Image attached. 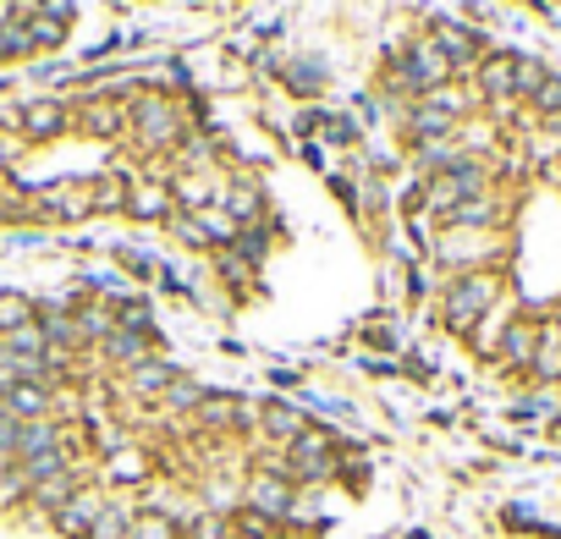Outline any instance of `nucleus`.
I'll use <instances>...</instances> for the list:
<instances>
[{
    "label": "nucleus",
    "instance_id": "nucleus-23",
    "mask_svg": "<svg viewBox=\"0 0 561 539\" xmlns=\"http://www.w3.org/2000/svg\"><path fill=\"white\" fill-rule=\"evenodd\" d=\"M28 325V303L23 298H0V331H18Z\"/></svg>",
    "mask_w": 561,
    "mask_h": 539
},
{
    "label": "nucleus",
    "instance_id": "nucleus-28",
    "mask_svg": "<svg viewBox=\"0 0 561 539\" xmlns=\"http://www.w3.org/2000/svg\"><path fill=\"white\" fill-rule=\"evenodd\" d=\"M320 83H325V78H320L314 67H298V72H293V89H304V94H314Z\"/></svg>",
    "mask_w": 561,
    "mask_h": 539
},
{
    "label": "nucleus",
    "instance_id": "nucleus-26",
    "mask_svg": "<svg viewBox=\"0 0 561 539\" xmlns=\"http://www.w3.org/2000/svg\"><path fill=\"white\" fill-rule=\"evenodd\" d=\"M545 83V67L539 61H517V94H539Z\"/></svg>",
    "mask_w": 561,
    "mask_h": 539
},
{
    "label": "nucleus",
    "instance_id": "nucleus-19",
    "mask_svg": "<svg viewBox=\"0 0 561 539\" xmlns=\"http://www.w3.org/2000/svg\"><path fill=\"white\" fill-rule=\"evenodd\" d=\"M127 528H133V517H127L122 506H100V517H94V534H89V539H127Z\"/></svg>",
    "mask_w": 561,
    "mask_h": 539
},
{
    "label": "nucleus",
    "instance_id": "nucleus-31",
    "mask_svg": "<svg viewBox=\"0 0 561 539\" xmlns=\"http://www.w3.org/2000/svg\"><path fill=\"white\" fill-rule=\"evenodd\" d=\"M111 473H116V479H138V473H144V462H138V457H116V468H111Z\"/></svg>",
    "mask_w": 561,
    "mask_h": 539
},
{
    "label": "nucleus",
    "instance_id": "nucleus-3",
    "mask_svg": "<svg viewBox=\"0 0 561 539\" xmlns=\"http://www.w3.org/2000/svg\"><path fill=\"white\" fill-rule=\"evenodd\" d=\"M479 193H484V176H479L473 165H446V171L430 182V204H435V209H446V215H451L457 204L479 198Z\"/></svg>",
    "mask_w": 561,
    "mask_h": 539
},
{
    "label": "nucleus",
    "instance_id": "nucleus-24",
    "mask_svg": "<svg viewBox=\"0 0 561 539\" xmlns=\"http://www.w3.org/2000/svg\"><path fill=\"white\" fill-rule=\"evenodd\" d=\"M94 198H100L105 209H116V204H122V198H133V193H127V182H122V176H100V187H94Z\"/></svg>",
    "mask_w": 561,
    "mask_h": 539
},
{
    "label": "nucleus",
    "instance_id": "nucleus-21",
    "mask_svg": "<svg viewBox=\"0 0 561 539\" xmlns=\"http://www.w3.org/2000/svg\"><path fill=\"white\" fill-rule=\"evenodd\" d=\"M133 215H138V220H160V215H165V193H160V187H144V193L133 198Z\"/></svg>",
    "mask_w": 561,
    "mask_h": 539
},
{
    "label": "nucleus",
    "instance_id": "nucleus-25",
    "mask_svg": "<svg viewBox=\"0 0 561 539\" xmlns=\"http://www.w3.org/2000/svg\"><path fill=\"white\" fill-rule=\"evenodd\" d=\"M165 402H171V408H198V402H204V391H198V386H187V380H171V386H165Z\"/></svg>",
    "mask_w": 561,
    "mask_h": 539
},
{
    "label": "nucleus",
    "instance_id": "nucleus-30",
    "mask_svg": "<svg viewBox=\"0 0 561 539\" xmlns=\"http://www.w3.org/2000/svg\"><path fill=\"white\" fill-rule=\"evenodd\" d=\"M193 539H226V523H220V517H198Z\"/></svg>",
    "mask_w": 561,
    "mask_h": 539
},
{
    "label": "nucleus",
    "instance_id": "nucleus-22",
    "mask_svg": "<svg viewBox=\"0 0 561 539\" xmlns=\"http://www.w3.org/2000/svg\"><path fill=\"white\" fill-rule=\"evenodd\" d=\"M226 204H231V215H226L231 226H237V220H253V215H259V193H253V187H237V193H231Z\"/></svg>",
    "mask_w": 561,
    "mask_h": 539
},
{
    "label": "nucleus",
    "instance_id": "nucleus-13",
    "mask_svg": "<svg viewBox=\"0 0 561 539\" xmlns=\"http://www.w3.org/2000/svg\"><path fill=\"white\" fill-rule=\"evenodd\" d=\"M264 429L280 435V440H298V435H304V418H298L287 402H270V408H264Z\"/></svg>",
    "mask_w": 561,
    "mask_h": 539
},
{
    "label": "nucleus",
    "instance_id": "nucleus-12",
    "mask_svg": "<svg viewBox=\"0 0 561 539\" xmlns=\"http://www.w3.org/2000/svg\"><path fill=\"white\" fill-rule=\"evenodd\" d=\"M122 122H127V116H122V105H111V100H100V105H89V111H83V127H89L94 138H116V133H122Z\"/></svg>",
    "mask_w": 561,
    "mask_h": 539
},
{
    "label": "nucleus",
    "instance_id": "nucleus-17",
    "mask_svg": "<svg viewBox=\"0 0 561 539\" xmlns=\"http://www.w3.org/2000/svg\"><path fill=\"white\" fill-rule=\"evenodd\" d=\"M23 127H28V138H56L61 133V111L56 105H28Z\"/></svg>",
    "mask_w": 561,
    "mask_h": 539
},
{
    "label": "nucleus",
    "instance_id": "nucleus-20",
    "mask_svg": "<svg viewBox=\"0 0 561 539\" xmlns=\"http://www.w3.org/2000/svg\"><path fill=\"white\" fill-rule=\"evenodd\" d=\"M490 215H495V204H490V198L479 193V198H468V204H457V209H451L446 220H457V226H484Z\"/></svg>",
    "mask_w": 561,
    "mask_h": 539
},
{
    "label": "nucleus",
    "instance_id": "nucleus-8",
    "mask_svg": "<svg viewBox=\"0 0 561 539\" xmlns=\"http://www.w3.org/2000/svg\"><path fill=\"white\" fill-rule=\"evenodd\" d=\"M248 501H253L259 512H270V517H275V512H287V506H293V490H287V479L259 473V479L248 484Z\"/></svg>",
    "mask_w": 561,
    "mask_h": 539
},
{
    "label": "nucleus",
    "instance_id": "nucleus-2",
    "mask_svg": "<svg viewBox=\"0 0 561 539\" xmlns=\"http://www.w3.org/2000/svg\"><path fill=\"white\" fill-rule=\"evenodd\" d=\"M133 133H138L144 149H171V144L182 138V111H176L171 100L149 94V100L133 111Z\"/></svg>",
    "mask_w": 561,
    "mask_h": 539
},
{
    "label": "nucleus",
    "instance_id": "nucleus-18",
    "mask_svg": "<svg viewBox=\"0 0 561 539\" xmlns=\"http://www.w3.org/2000/svg\"><path fill=\"white\" fill-rule=\"evenodd\" d=\"M34 495H39V506L61 512V506L78 495V490H72V479H67V473H56V479H39V484H34Z\"/></svg>",
    "mask_w": 561,
    "mask_h": 539
},
{
    "label": "nucleus",
    "instance_id": "nucleus-4",
    "mask_svg": "<svg viewBox=\"0 0 561 539\" xmlns=\"http://www.w3.org/2000/svg\"><path fill=\"white\" fill-rule=\"evenodd\" d=\"M446 78H451V61H446V50L435 39H424V45L408 50V67H402V83L408 89H440Z\"/></svg>",
    "mask_w": 561,
    "mask_h": 539
},
{
    "label": "nucleus",
    "instance_id": "nucleus-7",
    "mask_svg": "<svg viewBox=\"0 0 561 539\" xmlns=\"http://www.w3.org/2000/svg\"><path fill=\"white\" fill-rule=\"evenodd\" d=\"M94 517H100V501H94V495H72V501L56 512V528H61L67 539H89V534H94Z\"/></svg>",
    "mask_w": 561,
    "mask_h": 539
},
{
    "label": "nucleus",
    "instance_id": "nucleus-9",
    "mask_svg": "<svg viewBox=\"0 0 561 539\" xmlns=\"http://www.w3.org/2000/svg\"><path fill=\"white\" fill-rule=\"evenodd\" d=\"M479 83H484L490 100H512V94H517V61H506V56L484 61V67H479Z\"/></svg>",
    "mask_w": 561,
    "mask_h": 539
},
{
    "label": "nucleus",
    "instance_id": "nucleus-1",
    "mask_svg": "<svg viewBox=\"0 0 561 539\" xmlns=\"http://www.w3.org/2000/svg\"><path fill=\"white\" fill-rule=\"evenodd\" d=\"M501 298V282L495 276H462L451 293H446V325L451 331H473Z\"/></svg>",
    "mask_w": 561,
    "mask_h": 539
},
{
    "label": "nucleus",
    "instance_id": "nucleus-10",
    "mask_svg": "<svg viewBox=\"0 0 561 539\" xmlns=\"http://www.w3.org/2000/svg\"><path fill=\"white\" fill-rule=\"evenodd\" d=\"M50 408V391L39 386V380H18L12 391H7V413H18V418H39Z\"/></svg>",
    "mask_w": 561,
    "mask_h": 539
},
{
    "label": "nucleus",
    "instance_id": "nucleus-27",
    "mask_svg": "<svg viewBox=\"0 0 561 539\" xmlns=\"http://www.w3.org/2000/svg\"><path fill=\"white\" fill-rule=\"evenodd\" d=\"M534 100H539V111H556V116H561V78H545Z\"/></svg>",
    "mask_w": 561,
    "mask_h": 539
},
{
    "label": "nucleus",
    "instance_id": "nucleus-14",
    "mask_svg": "<svg viewBox=\"0 0 561 539\" xmlns=\"http://www.w3.org/2000/svg\"><path fill=\"white\" fill-rule=\"evenodd\" d=\"M105 347H111V358H122V364H133V369L144 364V331H127V325H122V331L105 336Z\"/></svg>",
    "mask_w": 561,
    "mask_h": 539
},
{
    "label": "nucleus",
    "instance_id": "nucleus-6",
    "mask_svg": "<svg viewBox=\"0 0 561 539\" xmlns=\"http://www.w3.org/2000/svg\"><path fill=\"white\" fill-rule=\"evenodd\" d=\"M501 358H506V364H517V369H534V358H539V325L512 320V325H506V336H501Z\"/></svg>",
    "mask_w": 561,
    "mask_h": 539
},
{
    "label": "nucleus",
    "instance_id": "nucleus-15",
    "mask_svg": "<svg viewBox=\"0 0 561 539\" xmlns=\"http://www.w3.org/2000/svg\"><path fill=\"white\" fill-rule=\"evenodd\" d=\"M171 380H176V375H171L165 364H149V358H144V364L133 369V380H127V386H133L138 397H154V391H165Z\"/></svg>",
    "mask_w": 561,
    "mask_h": 539
},
{
    "label": "nucleus",
    "instance_id": "nucleus-29",
    "mask_svg": "<svg viewBox=\"0 0 561 539\" xmlns=\"http://www.w3.org/2000/svg\"><path fill=\"white\" fill-rule=\"evenodd\" d=\"M176 231H182L187 242H204V237H209V226H204V220H193V215H182V220H176Z\"/></svg>",
    "mask_w": 561,
    "mask_h": 539
},
{
    "label": "nucleus",
    "instance_id": "nucleus-32",
    "mask_svg": "<svg viewBox=\"0 0 561 539\" xmlns=\"http://www.w3.org/2000/svg\"><path fill=\"white\" fill-rule=\"evenodd\" d=\"M0 215H7V209H0Z\"/></svg>",
    "mask_w": 561,
    "mask_h": 539
},
{
    "label": "nucleus",
    "instance_id": "nucleus-11",
    "mask_svg": "<svg viewBox=\"0 0 561 539\" xmlns=\"http://www.w3.org/2000/svg\"><path fill=\"white\" fill-rule=\"evenodd\" d=\"M435 45L446 50V61H451V67H457V61H473V56H479L473 34H462V28H451V23H440V28H435Z\"/></svg>",
    "mask_w": 561,
    "mask_h": 539
},
{
    "label": "nucleus",
    "instance_id": "nucleus-5",
    "mask_svg": "<svg viewBox=\"0 0 561 539\" xmlns=\"http://www.w3.org/2000/svg\"><path fill=\"white\" fill-rule=\"evenodd\" d=\"M293 468H298L304 479H325V473H331V440H325L320 429H304V435L293 440Z\"/></svg>",
    "mask_w": 561,
    "mask_h": 539
},
{
    "label": "nucleus",
    "instance_id": "nucleus-16",
    "mask_svg": "<svg viewBox=\"0 0 561 539\" xmlns=\"http://www.w3.org/2000/svg\"><path fill=\"white\" fill-rule=\"evenodd\" d=\"M127 539H176V523L165 512H138L133 528H127Z\"/></svg>",
    "mask_w": 561,
    "mask_h": 539
}]
</instances>
